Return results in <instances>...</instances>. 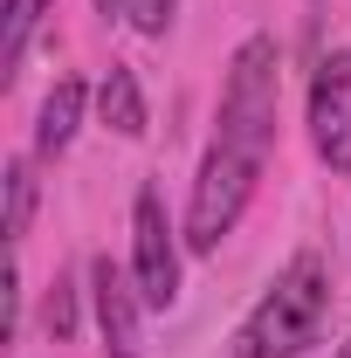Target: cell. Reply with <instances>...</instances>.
<instances>
[{
  "label": "cell",
  "mask_w": 351,
  "mask_h": 358,
  "mask_svg": "<svg viewBox=\"0 0 351 358\" xmlns=\"http://www.w3.org/2000/svg\"><path fill=\"white\" fill-rule=\"evenodd\" d=\"M324 310H331V275L303 248L268 282V296L248 310V324L234 331V358H303L324 338Z\"/></svg>",
  "instance_id": "1"
},
{
  "label": "cell",
  "mask_w": 351,
  "mask_h": 358,
  "mask_svg": "<svg viewBox=\"0 0 351 358\" xmlns=\"http://www.w3.org/2000/svg\"><path fill=\"white\" fill-rule=\"evenodd\" d=\"M275 103H282V48H275V35H248L227 62V83H220V138L268 159Z\"/></svg>",
  "instance_id": "2"
},
{
  "label": "cell",
  "mask_w": 351,
  "mask_h": 358,
  "mask_svg": "<svg viewBox=\"0 0 351 358\" xmlns=\"http://www.w3.org/2000/svg\"><path fill=\"white\" fill-rule=\"evenodd\" d=\"M255 179H262V159H255V152H241V145H227V138H214V152L200 159V179H193V207H186V248L214 255L220 241L234 234L241 207H248V193H255Z\"/></svg>",
  "instance_id": "3"
},
{
  "label": "cell",
  "mask_w": 351,
  "mask_h": 358,
  "mask_svg": "<svg viewBox=\"0 0 351 358\" xmlns=\"http://www.w3.org/2000/svg\"><path fill=\"white\" fill-rule=\"evenodd\" d=\"M310 145L331 173H351V48L317 55L310 76Z\"/></svg>",
  "instance_id": "4"
},
{
  "label": "cell",
  "mask_w": 351,
  "mask_h": 358,
  "mask_svg": "<svg viewBox=\"0 0 351 358\" xmlns=\"http://www.w3.org/2000/svg\"><path fill=\"white\" fill-rule=\"evenodd\" d=\"M131 275L152 310H166L179 296V241H173V221H166V200L152 186L131 200Z\"/></svg>",
  "instance_id": "5"
},
{
  "label": "cell",
  "mask_w": 351,
  "mask_h": 358,
  "mask_svg": "<svg viewBox=\"0 0 351 358\" xmlns=\"http://www.w3.org/2000/svg\"><path fill=\"white\" fill-rule=\"evenodd\" d=\"M89 296H96L103 352L110 358H138L145 352V289H138V275H124L110 255H96V262H89Z\"/></svg>",
  "instance_id": "6"
},
{
  "label": "cell",
  "mask_w": 351,
  "mask_h": 358,
  "mask_svg": "<svg viewBox=\"0 0 351 358\" xmlns=\"http://www.w3.org/2000/svg\"><path fill=\"white\" fill-rule=\"evenodd\" d=\"M83 103H89L83 76H62V83L42 96V117H35V152H42V159L69 152V138H76V124H83Z\"/></svg>",
  "instance_id": "7"
},
{
  "label": "cell",
  "mask_w": 351,
  "mask_h": 358,
  "mask_svg": "<svg viewBox=\"0 0 351 358\" xmlns=\"http://www.w3.org/2000/svg\"><path fill=\"white\" fill-rule=\"evenodd\" d=\"M96 117L110 124L117 138H145V90L124 62H110L103 69V83H96Z\"/></svg>",
  "instance_id": "8"
},
{
  "label": "cell",
  "mask_w": 351,
  "mask_h": 358,
  "mask_svg": "<svg viewBox=\"0 0 351 358\" xmlns=\"http://www.w3.org/2000/svg\"><path fill=\"white\" fill-rule=\"evenodd\" d=\"M48 7H55V0H7V7H0V21H7V28H0V76H14V69H21L28 35H35V21H42Z\"/></svg>",
  "instance_id": "9"
},
{
  "label": "cell",
  "mask_w": 351,
  "mask_h": 358,
  "mask_svg": "<svg viewBox=\"0 0 351 358\" xmlns=\"http://www.w3.org/2000/svg\"><path fill=\"white\" fill-rule=\"evenodd\" d=\"M28 221H35V166L7 159V241H21Z\"/></svg>",
  "instance_id": "10"
},
{
  "label": "cell",
  "mask_w": 351,
  "mask_h": 358,
  "mask_svg": "<svg viewBox=\"0 0 351 358\" xmlns=\"http://www.w3.org/2000/svg\"><path fill=\"white\" fill-rule=\"evenodd\" d=\"M42 324H48V338H76V282L69 275H55V289L42 303Z\"/></svg>",
  "instance_id": "11"
},
{
  "label": "cell",
  "mask_w": 351,
  "mask_h": 358,
  "mask_svg": "<svg viewBox=\"0 0 351 358\" xmlns=\"http://www.w3.org/2000/svg\"><path fill=\"white\" fill-rule=\"evenodd\" d=\"M173 7L179 0H131V28L138 35H166L173 28Z\"/></svg>",
  "instance_id": "12"
},
{
  "label": "cell",
  "mask_w": 351,
  "mask_h": 358,
  "mask_svg": "<svg viewBox=\"0 0 351 358\" xmlns=\"http://www.w3.org/2000/svg\"><path fill=\"white\" fill-rule=\"evenodd\" d=\"M96 14L110 21V14H131V0H96Z\"/></svg>",
  "instance_id": "13"
},
{
  "label": "cell",
  "mask_w": 351,
  "mask_h": 358,
  "mask_svg": "<svg viewBox=\"0 0 351 358\" xmlns=\"http://www.w3.org/2000/svg\"><path fill=\"white\" fill-rule=\"evenodd\" d=\"M317 28H324V0H310V42H317Z\"/></svg>",
  "instance_id": "14"
},
{
  "label": "cell",
  "mask_w": 351,
  "mask_h": 358,
  "mask_svg": "<svg viewBox=\"0 0 351 358\" xmlns=\"http://www.w3.org/2000/svg\"><path fill=\"white\" fill-rule=\"evenodd\" d=\"M338 358H351V338H345V345H338Z\"/></svg>",
  "instance_id": "15"
}]
</instances>
